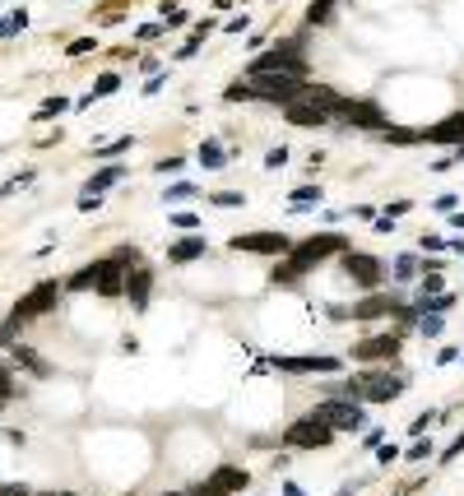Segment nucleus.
<instances>
[{
	"label": "nucleus",
	"mask_w": 464,
	"mask_h": 496,
	"mask_svg": "<svg viewBox=\"0 0 464 496\" xmlns=\"http://www.w3.org/2000/svg\"><path fill=\"white\" fill-rule=\"evenodd\" d=\"M432 454V441H418V446H409V459H427Z\"/></svg>",
	"instance_id": "obj_37"
},
{
	"label": "nucleus",
	"mask_w": 464,
	"mask_h": 496,
	"mask_svg": "<svg viewBox=\"0 0 464 496\" xmlns=\"http://www.w3.org/2000/svg\"><path fill=\"white\" fill-rule=\"evenodd\" d=\"M293 204H321V186H297Z\"/></svg>",
	"instance_id": "obj_28"
},
{
	"label": "nucleus",
	"mask_w": 464,
	"mask_h": 496,
	"mask_svg": "<svg viewBox=\"0 0 464 496\" xmlns=\"http://www.w3.org/2000/svg\"><path fill=\"white\" fill-rule=\"evenodd\" d=\"M247 482H251V478L242 473V468L223 464V468H214V473H209L204 482H195V487H190L186 496H237L242 487H247Z\"/></svg>",
	"instance_id": "obj_8"
},
{
	"label": "nucleus",
	"mask_w": 464,
	"mask_h": 496,
	"mask_svg": "<svg viewBox=\"0 0 464 496\" xmlns=\"http://www.w3.org/2000/svg\"><path fill=\"white\" fill-rule=\"evenodd\" d=\"M10 353H15V362H24L33 376H51V371H46V362L33 353V348H24V343H10Z\"/></svg>",
	"instance_id": "obj_17"
},
{
	"label": "nucleus",
	"mask_w": 464,
	"mask_h": 496,
	"mask_svg": "<svg viewBox=\"0 0 464 496\" xmlns=\"http://www.w3.org/2000/svg\"><path fill=\"white\" fill-rule=\"evenodd\" d=\"M149 288H154V274H149L144 264H135V269H125L121 297H130V302H135V311H144V306H149Z\"/></svg>",
	"instance_id": "obj_13"
},
{
	"label": "nucleus",
	"mask_w": 464,
	"mask_h": 496,
	"mask_svg": "<svg viewBox=\"0 0 464 496\" xmlns=\"http://www.w3.org/2000/svg\"><path fill=\"white\" fill-rule=\"evenodd\" d=\"M334 121L362 125V130H386V111L376 107L371 98H339V107H334Z\"/></svg>",
	"instance_id": "obj_7"
},
{
	"label": "nucleus",
	"mask_w": 464,
	"mask_h": 496,
	"mask_svg": "<svg viewBox=\"0 0 464 496\" xmlns=\"http://www.w3.org/2000/svg\"><path fill=\"white\" fill-rule=\"evenodd\" d=\"M274 367L288 376H325L339 371V357H274Z\"/></svg>",
	"instance_id": "obj_11"
},
{
	"label": "nucleus",
	"mask_w": 464,
	"mask_h": 496,
	"mask_svg": "<svg viewBox=\"0 0 464 496\" xmlns=\"http://www.w3.org/2000/svg\"><path fill=\"white\" fill-rule=\"evenodd\" d=\"M404 385H409V376H390V371H357L343 380V394L357 403H390L395 394H404Z\"/></svg>",
	"instance_id": "obj_3"
},
{
	"label": "nucleus",
	"mask_w": 464,
	"mask_h": 496,
	"mask_svg": "<svg viewBox=\"0 0 464 496\" xmlns=\"http://www.w3.org/2000/svg\"><path fill=\"white\" fill-rule=\"evenodd\" d=\"M204 250H209L204 237H181V241H172V246H168V260L172 264H190V260H200Z\"/></svg>",
	"instance_id": "obj_16"
},
{
	"label": "nucleus",
	"mask_w": 464,
	"mask_h": 496,
	"mask_svg": "<svg viewBox=\"0 0 464 496\" xmlns=\"http://www.w3.org/2000/svg\"><path fill=\"white\" fill-rule=\"evenodd\" d=\"M418 269H422V260H418V255H400V260H395V279H413Z\"/></svg>",
	"instance_id": "obj_22"
},
{
	"label": "nucleus",
	"mask_w": 464,
	"mask_h": 496,
	"mask_svg": "<svg viewBox=\"0 0 464 496\" xmlns=\"http://www.w3.org/2000/svg\"><path fill=\"white\" fill-rule=\"evenodd\" d=\"M450 223H455V228H460V232H464V214H455V218H450Z\"/></svg>",
	"instance_id": "obj_45"
},
{
	"label": "nucleus",
	"mask_w": 464,
	"mask_h": 496,
	"mask_svg": "<svg viewBox=\"0 0 464 496\" xmlns=\"http://www.w3.org/2000/svg\"><path fill=\"white\" fill-rule=\"evenodd\" d=\"M154 37H163V28H158V24H144V28H139V42H154Z\"/></svg>",
	"instance_id": "obj_39"
},
{
	"label": "nucleus",
	"mask_w": 464,
	"mask_h": 496,
	"mask_svg": "<svg viewBox=\"0 0 464 496\" xmlns=\"http://www.w3.org/2000/svg\"><path fill=\"white\" fill-rule=\"evenodd\" d=\"M288 255H293V260H288V269H293V274H307V269H316V264H321L325 255H343V237H339V232L311 237V241H302V246H293Z\"/></svg>",
	"instance_id": "obj_5"
},
{
	"label": "nucleus",
	"mask_w": 464,
	"mask_h": 496,
	"mask_svg": "<svg viewBox=\"0 0 464 496\" xmlns=\"http://www.w3.org/2000/svg\"><path fill=\"white\" fill-rule=\"evenodd\" d=\"M93 47H98V37H79V42H70L65 51H70V56H84V51H93Z\"/></svg>",
	"instance_id": "obj_34"
},
{
	"label": "nucleus",
	"mask_w": 464,
	"mask_h": 496,
	"mask_svg": "<svg viewBox=\"0 0 464 496\" xmlns=\"http://www.w3.org/2000/svg\"><path fill=\"white\" fill-rule=\"evenodd\" d=\"M195 190H200V186H190V181H177V186H168V195H163V200H168V204H181V200H190Z\"/></svg>",
	"instance_id": "obj_23"
},
{
	"label": "nucleus",
	"mask_w": 464,
	"mask_h": 496,
	"mask_svg": "<svg viewBox=\"0 0 464 496\" xmlns=\"http://www.w3.org/2000/svg\"><path fill=\"white\" fill-rule=\"evenodd\" d=\"M0 408H5V399H0Z\"/></svg>",
	"instance_id": "obj_48"
},
{
	"label": "nucleus",
	"mask_w": 464,
	"mask_h": 496,
	"mask_svg": "<svg viewBox=\"0 0 464 496\" xmlns=\"http://www.w3.org/2000/svg\"><path fill=\"white\" fill-rule=\"evenodd\" d=\"M376 315H404V306L395 297H371V302H357L353 320H376Z\"/></svg>",
	"instance_id": "obj_15"
},
{
	"label": "nucleus",
	"mask_w": 464,
	"mask_h": 496,
	"mask_svg": "<svg viewBox=\"0 0 464 496\" xmlns=\"http://www.w3.org/2000/svg\"><path fill=\"white\" fill-rule=\"evenodd\" d=\"M283 496H302V492H297V487H293V482H288V487H283Z\"/></svg>",
	"instance_id": "obj_44"
},
{
	"label": "nucleus",
	"mask_w": 464,
	"mask_h": 496,
	"mask_svg": "<svg viewBox=\"0 0 464 496\" xmlns=\"http://www.w3.org/2000/svg\"><path fill=\"white\" fill-rule=\"evenodd\" d=\"M46 496H65V492H46Z\"/></svg>",
	"instance_id": "obj_46"
},
{
	"label": "nucleus",
	"mask_w": 464,
	"mask_h": 496,
	"mask_svg": "<svg viewBox=\"0 0 464 496\" xmlns=\"http://www.w3.org/2000/svg\"><path fill=\"white\" fill-rule=\"evenodd\" d=\"M432 293H446V283H441V274H422V283H418V297H432Z\"/></svg>",
	"instance_id": "obj_26"
},
{
	"label": "nucleus",
	"mask_w": 464,
	"mask_h": 496,
	"mask_svg": "<svg viewBox=\"0 0 464 496\" xmlns=\"http://www.w3.org/2000/svg\"><path fill=\"white\" fill-rule=\"evenodd\" d=\"M10 33H19V28H15V19H0V42H5Z\"/></svg>",
	"instance_id": "obj_42"
},
{
	"label": "nucleus",
	"mask_w": 464,
	"mask_h": 496,
	"mask_svg": "<svg viewBox=\"0 0 464 496\" xmlns=\"http://www.w3.org/2000/svg\"><path fill=\"white\" fill-rule=\"evenodd\" d=\"M200 163H204V167H209V172H218V167H223V163H228V154H223V144H218V140L200 144Z\"/></svg>",
	"instance_id": "obj_19"
},
{
	"label": "nucleus",
	"mask_w": 464,
	"mask_h": 496,
	"mask_svg": "<svg viewBox=\"0 0 464 496\" xmlns=\"http://www.w3.org/2000/svg\"><path fill=\"white\" fill-rule=\"evenodd\" d=\"M343 274L353 283H362V288H376V283L386 279V264L376 260V255H367V250H343Z\"/></svg>",
	"instance_id": "obj_9"
},
{
	"label": "nucleus",
	"mask_w": 464,
	"mask_h": 496,
	"mask_svg": "<svg viewBox=\"0 0 464 496\" xmlns=\"http://www.w3.org/2000/svg\"><path fill=\"white\" fill-rule=\"evenodd\" d=\"M195 223H200L195 214H172V228H181V232H195Z\"/></svg>",
	"instance_id": "obj_33"
},
{
	"label": "nucleus",
	"mask_w": 464,
	"mask_h": 496,
	"mask_svg": "<svg viewBox=\"0 0 464 496\" xmlns=\"http://www.w3.org/2000/svg\"><path fill=\"white\" fill-rule=\"evenodd\" d=\"M214 204H223V209H232V204H242V195H237V190H223V195H214Z\"/></svg>",
	"instance_id": "obj_38"
},
{
	"label": "nucleus",
	"mask_w": 464,
	"mask_h": 496,
	"mask_svg": "<svg viewBox=\"0 0 464 496\" xmlns=\"http://www.w3.org/2000/svg\"><path fill=\"white\" fill-rule=\"evenodd\" d=\"M125 149H135V140H116V144H107V149H93L98 158H121Z\"/></svg>",
	"instance_id": "obj_29"
},
{
	"label": "nucleus",
	"mask_w": 464,
	"mask_h": 496,
	"mask_svg": "<svg viewBox=\"0 0 464 496\" xmlns=\"http://www.w3.org/2000/svg\"><path fill=\"white\" fill-rule=\"evenodd\" d=\"M334 107H339V93L334 89H325V84H302L288 102H283V116L288 125H330L334 121Z\"/></svg>",
	"instance_id": "obj_1"
},
{
	"label": "nucleus",
	"mask_w": 464,
	"mask_h": 496,
	"mask_svg": "<svg viewBox=\"0 0 464 496\" xmlns=\"http://www.w3.org/2000/svg\"><path fill=\"white\" fill-rule=\"evenodd\" d=\"M311 413H316L321 422H330L334 432H362V427H367V413H362V408H357V399H348V394H343V399L316 403Z\"/></svg>",
	"instance_id": "obj_6"
},
{
	"label": "nucleus",
	"mask_w": 464,
	"mask_h": 496,
	"mask_svg": "<svg viewBox=\"0 0 464 496\" xmlns=\"http://www.w3.org/2000/svg\"><path fill=\"white\" fill-rule=\"evenodd\" d=\"M232 250H256V255H288L293 241L283 232H247V237H232Z\"/></svg>",
	"instance_id": "obj_10"
},
{
	"label": "nucleus",
	"mask_w": 464,
	"mask_h": 496,
	"mask_svg": "<svg viewBox=\"0 0 464 496\" xmlns=\"http://www.w3.org/2000/svg\"><path fill=\"white\" fill-rule=\"evenodd\" d=\"M334 5H339V0H316V5H311V24H325V19H330V15H334Z\"/></svg>",
	"instance_id": "obj_25"
},
{
	"label": "nucleus",
	"mask_w": 464,
	"mask_h": 496,
	"mask_svg": "<svg viewBox=\"0 0 464 496\" xmlns=\"http://www.w3.org/2000/svg\"><path fill=\"white\" fill-rule=\"evenodd\" d=\"M168 496H186V492H168Z\"/></svg>",
	"instance_id": "obj_47"
},
{
	"label": "nucleus",
	"mask_w": 464,
	"mask_h": 496,
	"mask_svg": "<svg viewBox=\"0 0 464 496\" xmlns=\"http://www.w3.org/2000/svg\"><path fill=\"white\" fill-rule=\"evenodd\" d=\"M65 107H70L65 98H46V102H42V111H37V121H51V116H61Z\"/></svg>",
	"instance_id": "obj_27"
},
{
	"label": "nucleus",
	"mask_w": 464,
	"mask_h": 496,
	"mask_svg": "<svg viewBox=\"0 0 464 496\" xmlns=\"http://www.w3.org/2000/svg\"><path fill=\"white\" fill-rule=\"evenodd\" d=\"M0 496H28V492H24L19 482H10V487H0Z\"/></svg>",
	"instance_id": "obj_43"
},
{
	"label": "nucleus",
	"mask_w": 464,
	"mask_h": 496,
	"mask_svg": "<svg viewBox=\"0 0 464 496\" xmlns=\"http://www.w3.org/2000/svg\"><path fill=\"white\" fill-rule=\"evenodd\" d=\"M422 334H427V339H436V334H441V315H427V311H422Z\"/></svg>",
	"instance_id": "obj_30"
},
{
	"label": "nucleus",
	"mask_w": 464,
	"mask_h": 496,
	"mask_svg": "<svg viewBox=\"0 0 464 496\" xmlns=\"http://www.w3.org/2000/svg\"><path fill=\"white\" fill-rule=\"evenodd\" d=\"M19 394V385H15V376H10V367H5V362H0V399L10 403Z\"/></svg>",
	"instance_id": "obj_24"
},
{
	"label": "nucleus",
	"mask_w": 464,
	"mask_h": 496,
	"mask_svg": "<svg viewBox=\"0 0 464 496\" xmlns=\"http://www.w3.org/2000/svg\"><path fill=\"white\" fill-rule=\"evenodd\" d=\"M283 163H288V149H269L265 154V167H283Z\"/></svg>",
	"instance_id": "obj_36"
},
{
	"label": "nucleus",
	"mask_w": 464,
	"mask_h": 496,
	"mask_svg": "<svg viewBox=\"0 0 464 496\" xmlns=\"http://www.w3.org/2000/svg\"><path fill=\"white\" fill-rule=\"evenodd\" d=\"M33 176H37V172H19V176H15V181H10L5 190H0V195H15V190H24V186L33 181Z\"/></svg>",
	"instance_id": "obj_32"
},
{
	"label": "nucleus",
	"mask_w": 464,
	"mask_h": 496,
	"mask_svg": "<svg viewBox=\"0 0 464 496\" xmlns=\"http://www.w3.org/2000/svg\"><path fill=\"white\" fill-rule=\"evenodd\" d=\"M455 306V297L450 293H432V297H418V311H432V315H441V311Z\"/></svg>",
	"instance_id": "obj_20"
},
{
	"label": "nucleus",
	"mask_w": 464,
	"mask_h": 496,
	"mask_svg": "<svg viewBox=\"0 0 464 496\" xmlns=\"http://www.w3.org/2000/svg\"><path fill=\"white\" fill-rule=\"evenodd\" d=\"M376 454H381V464H395V459H400V450H395V446H381Z\"/></svg>",
	"instance_id": "obj_40"
},
{
	"label": "nucleus",
	"mask_w": 464,
	"mask_h": 496,
	"mask_svg": "<svg viewBox=\"0 0 464 496\" xmlns=\"http://www.w3.org/2000/svg\"><path fill=\"white\" fill-rule=\"evenodd\" d=\"M61 293H65V283H37L24 302H19L15 311H10V320L0 325V339L5 343H19V334H24V325H28L33 315H46V311L61 302Z\"/></svg>",
	"instance_id": "obj_2"
},
{
	"label": "nucleus",
	"mask_w": 464,
	"mask_h": 496,
	"mask_svg": "<svg viewBox=\"0 0 464 496\" xmlns=\"http://www.w3.org/2000/svg\"><path fill=\"white\" fill-rule=\"evenodd\" d=\"M121 176H125V167H102V172H98V176L89 181V195H102V190H111L116 181H121Z\"/></svg>",
	"instance_id": "obj_18"
},
{
	"label": "nucleus",
	"mask_w": 464,
	"mask_h": 496,
	"mask_svg": "<svg viewBox=\"0 0 464 496\" xmlns=\"http://www.w3.org/2000/svg\"><path fill=\"white\" fill-rule=\"evenodd\" d=\"M330 441H334V427H330V422H321L316 413L288 422V432H283V446H288V450H325Z\"/></svg>",
	"instance_id": "obj_4"
},
{
	"label": "nucleus",
	"mask_w": 464,
	"mask_h": 496,
	"mask_svg": "<svg viewBox=\"0 0 464 496\" xmlns=\"http://www.w3.org/2000/svg\"><path fill=\"white\" fill-rule=\"evenodd\" d=\"M116 89H121V75H116V70H107V75H98V84H93L89 98H107V93H116Z\"/></svg>",
	"instance_id": "obj_21"
},
{
	"label": "nucleus",
	"mask_w": 464,
	"mask_h": 496,
	"mask_svg": "<svg viewBox=\"0 0 464 496\" xmlns=\"http://www.w3.org/2000/svg\"><path fill=\"white\" fill-rule=\"evenodd\" d=\"M404 214H409V200H400V204H390V209H386V218H404Z\"/></svg>",
	"instance_id": "obj_41"
},
{
	"label": "nucleus",
	"mask_w": 464,
	"mask_h": 496,
	"mask_svg": "<svg viewBox=\"0 0 464 496\" xmlns=\"http://www.w3.org/2000/svg\"><path fill=\"white\" fill-rule=\"evenodd\" d=\"M455 454H464V432L455 436V441H450L446 450H441V464H450V459H455Z\"/></svg>",
	"instance_id": "obj_31"
},
{
	"label": "nucleus",
	"mask_w": 464,
	"mask_h": 496,
	"mask_svg": "<svg viewBox=\"0 0 464 496\" xmlns=\"http://www.w3.org/2000/svg\"><path fill=\"white\" fill-rule=\"evenodd\" d=\"M436 418H441V413H422V418H413V427H409V432H413V436H422V432H427V427H432Z\"/></svg>",
	"instance_id": "obj_35"
},
{
	"label": "nucleus",
	"mask_w": 464,
	"mask_h": 496,
	"mask_svg": "<svg viewBox=\"0 0 464 496\" xmlns=\"http://www.w3.org/2000/svg\"><path fill=\"white\" fill-rule=\"evenodd\" d=\"M357 362H381V357H400V334H376V339L353 343Z\"/></svg>",
	"instance_id": "obj_12"
},
{
	"label": "nucleus",
	"mask_w": 464,
	"mask_h": 496,
	"mask_svg": "<svg viewBox=\"0 0 464 496\" xmlns=\"http://www.w3.org/2000/svg\"><path fill=\"white\" fill-rule=\"evenodd\" d=\"M422 140L427 144H464V111L446 116V121L432 125V130H422Z\"/></svg>",
	"instance_id": "obj_14"
}]
</instances>
